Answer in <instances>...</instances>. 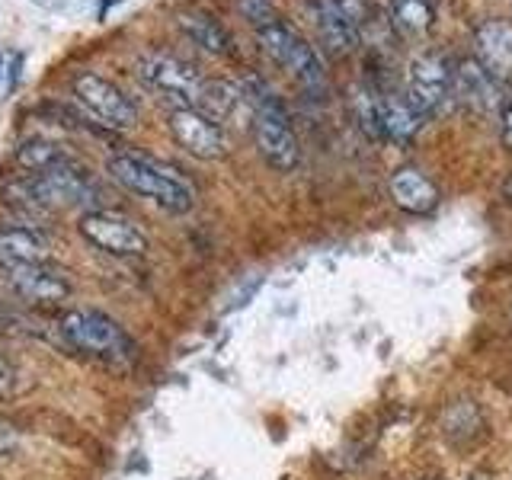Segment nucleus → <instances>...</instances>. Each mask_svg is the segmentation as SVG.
I'll return each mask as SVG.
<instances>
[{
  "label": "nucleus",
  "instance_id": "1",
  "mask_svg": "<svg viewBox=\"0 0 512 480\" xmlns=\"http://www.w3.org/2000/svg\"><path fill=\"white\" fill-rule=\"evenodd\" d=\"M106 170L119 186L154 202L157 208H164L170 215H186L189 208L196 205V186H192L176 167L164 164V160H157V157L138 154V151H119L109 157Z\"/></svg>",
  "mask_w": 512,
  "mask_h": 480
},
{
  "label": "nucleus",
  "instance_id": "2",
  "mask_svg": "<svg viewBox=\"0 0 512 480\" xmlns=\"http://www.w3.org/2000/svg\"><path fill=\"white\" fill-rule=\"evenodd\" d=\"M244 90L253 106L250 132L256 141V151L266 157L269 167H276L282 173L295 170L301 164V144H298L292 122H288L282 100L263 84V80H244Z\"/></svg>",
  "mask_w": 512,
  "mask_h": 480
},
{
  "label": "nucleus",
  "instance_id": "3",
  "mask_svg": "<svg viewBox=\"0 0 512 480\" xmlns=\"http://www.w3.org/2000/svg\"><path fill=\"white\" fill-rule=\"evenodd\" d=\"M58 330L71 349L93 359H103L112 365H132L138 356L132 336L103 311H90V308L64 311L58 320Z\"/></svg>",
  "mask_w": 512,
  "mask_h": 480
},
{
  "label": "nucleus",
  "instance_id": "4",
  "mask_svg": "<svg viewBox=\"0 0 512 480\" xmlns=\"http://www.w3.org/2000/svg\"><path fill=\"white\" fill-rule=\"evenodd\" d=\"M256 42H260V48L279 64V68H285L295 80H301L304 87L324 90L327 84L324 61L314 52V45L308 39H301L292 26H285L282 20H269L263 26H256Z\"/></svg>",
  "mask_w": 512,
  "mask_h": 480
},
{
  "label": "nucleus",
  "instance_id": "5",
  "mask_svg": "<svg viewBox=\"0 0 512 480\" xmlns=\"http://www.w3.org/2000/svg\"><path fill=\"white\" fill-rule=\"evenodd\" d=\"M23 196L45 208H87L96 205L100 189L90 180V173L74 157H68L58 167L23 176Z\"/></svg>",
  "mask_w": 512,
  "mask_h": 480
},
{
  "label": "nucleus",
  "instance_id": "6",
  "mask_svg": "<svg viewBox=\"0 0 512 480\" xmlns=\"http://www.w3.org/2000/svg\"><path fill=\"white\" fill-rule=\"evenodd\" d=\"M135 74L141 77L144 87H151L154 93L164 96V100L176 106H199L205 80L189 61L167 55V52H144L135 61Z\"/></svg>",
  "mask_w": 512,
  "mask_h": 480
},
{
  "label": "nucleus",
  "instance_id": "7",
  "mask_svg": "<svg viewBox=\"0 0 512 480\" xmlns=\"http://www.w3.org/2000/svg\"><path fill=\"white\" fill-rule=\"evenodd\" d=\"M71 93H74L77 106H84L103 128L128 132V128L138 125V106L128 100L119 84H112V80L103 74H93V71L77 74L71 84Z\"/></svg>",
  "mask_w": 512,
  "mask_h": 480
},
{
  "label": "nucleus",
  "instance_id": "8",
  "mask_svg": "<svg viewBox=\"0 0 512 480\" xmlns=\"http://www.w3.org/2000/svg\"><path fill=\"white\" fill-rule=\"evenodd\" d=\"M77 231L87 244L109 256H119V260L144 256V250H148V234L128 215L116 212V208H90V212L80 215Z\"/></svg>",
  "mask_w": 512,
  "mask_h": 480
},
{
  "label": "nucleus",
  "instance_id": "9",
  "mask_svg": "<svg viewBox=\"0 0 512 480\" xmlns=\"http://www.w3.org/2000/svg\"><path fill=\"white\" fill-rule=\"evenodd\" d=\"M407 96L426 119L448 116L455 100V71L439 55H420L410 61L407 71Z\"/></svg>",
  "mask_w": 512,
  "mask_h": 480
},
{
  "label": "nucleus",
  "instance_id": "10",
  "mask_svg": "<svg viewBox=\"0 0 512 480\" xmlns=\"http://www.w3.org/2000/svg\"><path fill=\"white\" fill-rule=\"evenodd\" d=\"M170 135L180 148L199 160H221L228 154V135L199 106H176L170 112Z\"/></svg>",
  "mask_w": 512,
  "mask_h": 480
},
{
  "label": "nucleus",
  "instance_id": "11",
  "mask_svg": "<svg viewBox=\"0 0 512 480\" xmlns=\"http://www.w3.org/2000/svg\"><path fill=\"white\" fill-rule=\"evenodd\" d=\"M455 100L480 112V116L503 112V103H506L503 80L490 74L477 58H461L455 64Z\"/></svg>",
  "mask_w": 512,
  "mask_h": 480
},
{
  "label": "nucleus",
  "instance_id": "12",
  "mask_svg": "<svg viewBox=\"0 0 512 480\" xmlns=\"http://www.w3.org/2000/svg\"><path fill=\"white\" fill-rule=\"evenodd\" d=\"M10 292L26 304H61L71 298V282L48 263H32L4 272Z\"/></svg>",
  "mask_w": 512,
  "mask_h": 480
},
{
  "label": "nucleus",
  "instance_id": "13",
  "mask_svg": "<svg viewBox=\"0 0 512 480\" xmlns=\"http://www.w3.org/2000/svg\"><path fill=\"white\" fill-rule=\"evenodd\" d=\"M308 16L317 29L320 42H324L330 52H352L359 45V16L352 13L343 0H304Z\"/></svg>",
  "mask_w": 512,
  "mask_h": 480
},
{
  "label": "nucleus",
  "instance_id": "14",
  "mask_svg": "<svg viewBox=\"0 0 512 480\" xmlns=\"http://www.w3.org/2000/svg\"><path fill=\"white\" fill-rule=\"evenodd\" d=\"M378 96V128L391 141H413L426 125V116L413 106L407 93L397 90H375Z\"/></svg>",
  "mask_w": 512,
  "mask_h": 480
},
{
  "label": "nucleus",
  "instance_id": "15",
  "mask_svg": "<svg viewBox=\"0 0 512 480\" xmlns=\"http://www.w3.org/2000/svg\"><path fill=\"white\" fill-rule=\"evenodd\" d=\"M45 260H48V240L42 231L26 228V224L0 228V276L10 269L45 263Z\"/></svg>",
  "mask_w": 512,
  "mask_h": 480
},
{
  "label": "nucleus",
  "instance_id": "16",
  "mask_svg": "<svg viewBox=\"0 0 512 480\" xmlns=\"http://www.w3.org/2000/svg\"><path fill=\"white\" fill-rule=\"evenodd\" d=\"M199 109H205L215 122H253V106L244 84H231V80H205Z\"/></svg>",
  "mask_w": 512,
  "mask_h": 480
},
{
  "label": "nucleus",
  "instance_id": "17",
  "mask_svg": "<svg viewBox=\"0 0 512 480\" xmlns=\"http://www.w3.org/2000/svg\"><path fill=\"white\" fill-rule=\"evenodd\" d=\"M391 199L400 212L407 215H429L439 205V189L423 170L416 167H400L391 176Z\"/></svg>",
  "mask_w": 512,
  "mask_h": 480
},
{
  "label": "nucleus",
  "instance_id": "18",
  "mask_svg": "<svg viewBox=\"0 0 512 480\" xmlns=\"http://www.w3.org/2000/svg\"><path fill=\"white\" fill-rule=\"evenodd\" d=\"M477 61L496 77H509L512 74V23L506 20H487L477 26Z\"/></svg>",
  "mask_w": 512,
  "mask_h": 480
},
{
  "label": "nucleus",
  "instance_id": "19",
  "mask_svg": "<svg viewBox=\"0 0 512 480\" xmlns=\"http://www.w3.org/2000/svg\"><path fill=\"white\" fill-rule=\"evenodd\" d=\"M180 29L186 32V39L192 45H199L208 55H231V36L212 13L205 10H186L180 13Z\"/></svg>",
  "mask_w": 512,
  "mask_h": 480
},
{
  "label": "nucleus",
  "instance_id": "20",
  "mask_svg": "<svg viewBox=\"0 0 512 480\" xmlns=\"http://www.w3.org/2000/svg\"><path fill=\"white\" fill-rule=\"evenodd\" d=\"M71 154H64L58 144H48V141H26L20 151H16V164L23 167V176L29 173H42L48 167H58L64 164Z\"/></svg>",
  "mask_w": 512,
  "mask_h": 480
},
{
  "label": "nucleus",
  "instance_id": "21",
  "mask_svg": "<svg viewBox=\"0 0 512 480\" xmlns=\"http://www.w3.org/2000/svg\"><path fill=\"white\" fill-rule=\"evenodd\" d=\"M480 429H484V420H480V413L471 400H458V404H452L442 416V432L452 442H458V432L471 436V432H480Z\"/></svg>",
  "mask_w": 512,
  "mask_h": 480
},
{
  "label": "nucleus",
  "instance_id": "22",
  "mask_svg": "<svg viewBox=\"0 0 512 480\" xmlns=\"http://www.w3.org/2000/svg\"><path fill=\"white\" fill-rule=\"evenodd\" d=\"M391 16L404 32H426L432 26V7L426 0H391Z\"/></svg>",
  "mask_w": 512,
  "mask_h": 480
},
{
  "label": "nucleus",
  "instance_id": "23",
  "mask_svg": "<svg viewBox=\"0 0 512 480\" xmlns=\"http://www.w3.org/2000/svg\"><path fill=\"white\" fill-rule=\"evenodd\" d=\"M240 13L247 16V20L253 23V29L256 26H263V23H269V20H276V7L269 4V0H240Z\"/></svg>",
  "mask_w": 512,
  "mask_h": 480
},
{
  "label": "nucleus",
  "instance_id": "24",
  "mask_svg": "<svg viewBox=\"0 0 512 480\" xmlns=\"http://www.w3.org/2000/svg\"><path fill=\"white\" fill-rule=\"evenodd\" d=\"M503 144L512 151V93L506 96V103H503Z\"/></svg>",
  "mask_w": 512,
  "mask_h": 480
},
{
  "label": "nucleus",
  "instance_id": "25",
  "mask_svg": "<svg viewBox=\"0 0 512 480\" xmlns=\"http://www.w3.org/2000/svg\"><path fill=\"white\" fill-rule=\"evenodd\" d=\"M13 445H16V436H13V429H10L7 423H0V455H7Z\"/></svg>",
  "mask_w": 512,
  "mask_h": 480
},
{
  "label": "nucleus",
  "instance_id": "26",
  "mask_svg": "<svg viewBox=\"0 0 512 480\" xmlns=\"http://www.w3.org/2000/svg\"><path fill=\"white\" fill-rule=\"evenodd\" d=\"M20 64H23V55H13V61H10V80H7V90H13V87H16V77H20Z\"/></svg>",
  "mask_w": 512,
  "mask_h": 480
},
{
  "label": "nucleus",
  "instance_id": "27",
  "mask_svg": "<svg viewBox=\"0 0 512 480\" xmlns=\"http://www.w3.org/2000/svg\"><path fill=\"white\" fill-rule=\"evenodd\" d=\"M10 375H13V368H10V359L4 356V352H0V384H4V381H10Z\"/></svg>",
  "mask_w": 512,
  "mask_h": 480
},
{
  "label": "nucleus",
  "instance_id": "28",
  "mask_svg": "<svg viewBox=\"0 0 512 480\" xmlns=\"http://www.w3.org/2000/svg\"><path fill=\"white\" fill-rule=\"evenodd\" d=\"M112 4H119V0H103V4H100V10H96V13H100V20H103V16L109 13V7H112Z\"/></svg>",
  "mask_w": 512,
  "mask_h": 480
},
{
  "label": "nucleus",
  "instance_id": "29",
  "mask_svg": "<svg viewBox=\"0 0 512 480\" xmlns=\"http://www.w3.org/2000/svg\"><path fill=\"white\" fill-rule=\"evenodd\" d=\"M471 480H487V477H484V474H474Z\"/></svg>",
  "mask_w": 512,
  "mask_h": 480
}]
</instances>
